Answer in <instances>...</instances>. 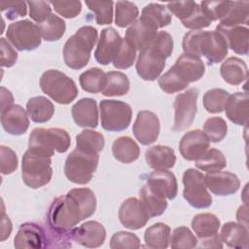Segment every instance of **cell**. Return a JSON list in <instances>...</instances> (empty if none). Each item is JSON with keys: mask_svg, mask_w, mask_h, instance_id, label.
<instances>
[{"mask_svg": "<svg viewBox=\"0 0 249 249\" xmlns=\"http://www.w3.org/2000/svg\"><path fill=\"white\" fill-rule=\"evenodd\" d=\"M181 22L185 27L192 30H200L211 24V20L202 12L199 4H197L192 15Z\"/></svg>", "mask_w": 249, "mask_h": 249, "instance_id": "cell-54", "label": "cell"}, {"mask_svg": "<svg viewBox=\"0 0 249 249\" xmlns=\"http://www.w3.org/2000/svg\"><path fill=\"white\" fill-rule=\"evenodd\" d=\"M216 30L220 32L226 40L228 48L237 54L246 55L249 51V29L246 26H222L217 25Z\"/></svg>", "mask_w": 249, "mask_h": 249, "instance_id": "cell-24", "label": "cell"}, {"mask_svg": "<svg viewBox=\"0 0 249 249\" xmlns=\"http://www.w3.org/2000/svg\"><path fill=\"white\" fill-rule=\"evenodd\" d=\"M123 38L113 27L104 28L98 39L97 47L94 52L95 60L102 65H108L116 56Z\"/></svg>", "mask_w": 249, "mask_h": 249, "instance_id": "cell-17", "label": "cell"}, {"mask_svg": "<svg viewBox=\"0 0 249 249\" xmlns=\"http://www.w3.org/2000/svg\"><path fill=\"white\" fill-rule=\"evenodd\" d=\"M88 8L95 15V21L99 25L110 24L113 21L112 1H86Z\"/></svg>", "mask_w": 249, "mask_h": 249, "instance_id": "cell-47", "label": "cell"}, {"mask_svg": "<svg viewBox=\"0 0 249 249\" xmlns=\"http://www.w3.org/2000/svg\"><path fill=\"white\" fill-rule=\"evenodd\" d=\"M145 160L147 164L155 170H167L174 166L176 156L170 147L155 145L146 150Z\"/></svg>", "mask_w": 249, "mask_h": 249, "instance_id": "cell-27", "label": "cell"}, {"mask_svg": "<svg viewBox=\"0 0 249 249\" xmlns=\"http://www.w3.org/2000/svg\"><path fill=\"white\" fill-rule=\"evenodd\" d=\"M220 227V220L212 213H200L192 220V229L200 241L217 235Z\"/></svg>", "mask_w": 249, "mask_h": 249, "instance_id": "cell-31", "label": "cell"}, {"mask_svg": "<svg viewBox=\"0 0 249 249\" xmlns=\"http://www.w3.org/2000/svg\"><path fill=\"white\" fill-rule=\"evenodd\" d=\"M0 49H1V66L2 67H12L18 61V53L11 46L10 42L5 39H0Z\"/></svg>", "mask_w": 249, "mask_h": 249, "instance_id": "cell-57", "label": "cell"}, {"mask_svg": "<svg viewBox=\"0 0 249 249\" xmlns=\"http://www.w3.org/2000/svg\"><path fill=\"white\" fill-rule=\"evenodd\" d=\"M1 124L6 132L12 135H22L29 127L27 112L18 104L1 110Z\"/></svg>", "mask_w": 249, "mask_h": 249, "instance_id": "cell-21", "label": "cell"}, {"mask_svg": "<svg viewBox=\"0 0 249 249\" xmlns=\"http://www.w3.org/2000/svg\"><path fill=\"white\" fill-rule=\"evenodd\" d=\"M29 17L38 23L45 21L52 14V7L50 2L46 1H28Z\"/></svg>", "mask_w": 249, "mask_h": 249, "instance_id": "cell-52", "label": "cell"}, {"mask_svg": "<svg viewBox=\"0 0 249 249\" xmlns=\"http://www.w3.org/2000/svg\"><path fill=\"white\" fill-rule=\"evenodd\" d=\"M249 19V2L248 1H231V5L226 16L220 20L222 26L248 25Z\"/></svg>", "mask_w": 249, "mask_h": 249, "instance_id": "cell-37", "label": "cell"}, {"mask_svg": "<svg viewBox=\"0 0 249 249\" xmlns=\"http://www.w3.org/2000/svg\"><path fill=\"white\" fill-rule=\"evenodd\" d=\"M231 1H202L199 6L205 16L212 21L221 20L228 13Z\"/></svg>", "mask_w": 249, "mask_h": 249, "instance_id": "cell-49", "label": "cell"}, {"mask_svg": "<svg viewBox=\"0 0 249 249\" xmlns=\"http://www.w3.org/2000/svg\"><path fill=\"white\" fill-rule=\"evenodd\" d=\"M6 37L20 52L34 51L41 45L42 41L38 25L29 19H22L11 23L7 28Z\"/></svg>", "mask_w": 249, "mask_h": 249, "instance_id": "cell-11", "label": "cell"}, {"mask_svg": "<svg viewBox=\"0 0 249 249\" xmlns=\"http://www.w3.org/2000/svg\"><path fill=\"white\" fill-rule=\"evenodd\" d=\"M220 73L226 83L238 86L247 79L248 68L244 60L236 56H231L221 64Z\"/></svg>", "mask_w": 249, "mask_h": 249, "instance_id": "cell-28", "label": "cell"}, {"mask_svg": "<svg viewBox=\"0 0 249 249\" xmlns=\"http://www.w3.org/2000/svg\"><path fill=\"white\" fill-rule=\"evenodd\" d=\"M75 124L81 127L94 128L98 125V108L95 99L85 97L77 101L71 109Z\"/></svg>", "mask_w": 249, "mask_h": 249, "instance_id": "cell-22", "label": "cell"}, {"mask_svg": "<svg viewBox=\"0 0 249 249\" xmlns=\"http://www.w3.org/2000/svg\"><path fill=\"white\" fill-rule=\"evenodd\" d=\"M130 89L127 76L121 71H110L106 73V85L101 93L104 96L125 95Z\"/></svg>", "mask_w": 249, "mask_h": 249, "instance_id": "cell-36", "label": "cell"}, {"mask_svg": "<svg viewBox=\"0 0 249 249\" xmlns=\"http://www.w3.org/2000/svg\"><path fill=\"white\" fill-rule=\"evenodd\" d=\"M14 97L10 90L1 87V110L13 105Z\"/></svg>", "mask_w": 249, "mask_h": 249, "instance_id": "cell-59", "label": "cell"}, {"mask_svg": "<svg viewBox=\"0 0 249 249\" xmlns=\"http://www.w3.org/2000/svg\"><path fill=\"white\" fill-rule=\"evenodd\" d=\"M156 193L167 199H174L178 193V185L175 175L167 170H155L149 174L147 183Z\"/></svg>", "mask_w": 249, "mask_h": 249, "instance_id": "cell-23", "label": "cell"}, {"mask_svg": "<svg viewBox=\"0 0 249 249\" xmlns=\"http://www.w3.org/2000/svg\"><path fill=\"white\" fill-rule=\"evenodd\" d=\"M119 219L124 228L129 230H139L148 223L150 216L140 199L136 197H128L120 206Z\"/></svg>", "mask_w": 249, "mask_h": 249, "instance_id": "cell-14", "label": "cell"}, {"mask_svg": "<svg viewBox=\"0 0 249 249\" xmlns=\"http://www.w3.org/2000/svg\"><path fill=\"white\" fill-rule=\"evenodd\" d=\"M183 196L194 208H207L212 204V196L207 190L204 175L195 169L189 168L183 174Z\"/></svg>", "mask_w": 249, "mask_h": 249, "instance_id": "cell-10", "label": "cell"}, {"mask_svg": "<svg viewBox=\"0 0 249 249\" xmlns=\"http://www.w3.org/2000/svg\"><path fill=\"white\" fill-rule=\"evenodd\" d=\"M207 189L216 196H228L235 194L240 188L238 177L230 171H212L204 175Z\"/></svg>", "mask_w": 249, "mask_h": 249, "instance_id": "cell-15", "label": "cell"}, {"mask_svg": "<svg viewBox=\"0 0 249 249\" xmlns=\"http://www.w3.org/2000/svg\"><path fill=\"white\" fill-rule=\"evenodd\" d=\"M196 166L199 170L206 172L217 171L227 166V160L220 150L211 148L196 160Z\"/></svg>", "mask_w": 249, "mask_h": 249, "instance_id": "cell-40", "label": "cell"}, {"mask_svg": "<svg viewBox=\"0 0 249 249\" xmlns=\"http://www.w3.org/2000/svg\"><path fill=\"white\" fill-rule=\"evenodd\" d=\"M71 237L74 241L88 248L101 246L106 238V230L97 221H88L71 231Z\"/></svg>", "mask_w": 249, "mask_h": 249, "instance_id": "cell-19", "label": "cell"}, {"mask_svg": "<svg viewBox=\"0 0 249 249\" xmlns=\"http://www.w3.org/2000/svg\"><path fill=\"white\" fill-rule=\"evenodd\" d=\"M160 130V120L155 113L148 110L138 112L132 131L140 144L147 146L154 143L159 137Z\"/></svg>", "mask_w": 249, "mask_h": 249, "instance_id": "cell-13", "label": "cell"}, {"mask_svg": "<svg viewBox=\"0 0 249 249\" xmlns=\"http://www.w3.org/2000/svg\"><path fill=\"white\" fill-rule=\"evenodd\" d=\"M139 10L129 1H118L115 8V23L119 27H126L137 20Z\"/></svg>", "mask_w": 249, "mask_h": 249, "instance_id": "cell-41", "label": "cell"}, {"mask_svg": "<svg viewBox=\"0 0 249 249\" xmlns=\"http://www.w3.org/2000/svg\"><path fill=\"white\" fill-rule=\"evenodd\" d=\"M98 161V153L76 147L66 158L64 174L70 182L86 185L91 180Z\"/></svg>", "mask_w": 249, "mask_h": 249, "instance_id": "cell-5", "label": "cell"}, {"mask_svg": "<svg viewBox=\"0 0 249 249\" xmlns=\"http://www.w3.org/2000/svg\"><path fill=\"white\" fill-rule=\"evenodd\" d=\"M82 89L90 93H98L106 85V73L98 67H92L83 72L79 77Z\"/></svg>", "mask_w": 249, "mask_h": 249, "instance_id": "cell-38", "label": "cell"}, {"mask_svg": "<svg viewBox=\"0 0 249 249\" xmlns=\"http://www.w3.org/2000/svg\"><path fill=\"white\" fill-rule=\"evenodd\" d=\"M203 132L210 142L218 143L227 135V123L221 117H211L205 121L203 124Z\"/></svg>", "mask_w": 249, "mask_h": 249, "instance_id": "cell-44", "label": "cell"}, {"mask_svg": "<svg viewBox=\"0 0 249 249\" xmlns=\"http://www.w3.org/2000/svg\"><path fill=\"white\" fill-rule=\"evenodd\" d=\"M140 200L147 211L150 218L157 217L165 211L167 208L166 198L156 193L151 187L145 184L139 192Z\"/></svg>", "mask_w": 249, "mask_h": 249, "instance_id": "cell-34", "label": "cell"}, {"mask_svg": "<svg viewBox=\"0 0 249 249\" xmlns=\"http://www.w3.org/2000/svg\"><path fill=\"white\" fill-rule=\"evenodd\" d=\"M144 240L149 248L165 249L170 242V228L164 223H156L149 227L144 233Z\"/></svg>", "mask_w": 249, "mask_h": 249, "instance_id": "cell-35", "label": "cell"}, {"mask_svg": "<svg viewBox=\"0 0 249 249\" xmlns=\"http://www.w3.org/2000/svg\"><path fill=\"white\" fill-rule=\"evenodd\" d=\"M51 157L28 148L21 160V177L23 183L31 188L38 189L47 185L53 176Z\"/></svg>", "mask_w": 249, "mask_h": 249, "instance_id": "cell-6", "label": "cell"}, {"mask_svg": "<svg viewBox=\"0 0 249 249\" xmlns=\"http://www.w3.org/2000/svg\"><path fill=\"white\" fill-rule=\"evenodd\" d=\"M170 68L188 85L200 80L205 73V66L201 58L186 53H182Z\"/></svg>", "mask_w": 249, "mask_h": 249, "instance_id": "cell-16", "label": "cell"}, {"mask_svg": "<svg viewBox=\"0 0 249 249\" xmlns=\"http://www.w3.org/2000/svg\"><path fill=\"white\" fill-rule=\"evenodd\" d=\"M196 6L197 3L195 1H180L167 3L166 8L171 14L176 16V18L182 21L192 15Z\"/></svg>", "mask_w": 249, "mask_h": 249, "instance_id": "cell-55", "label": "cell"}, {"mask_svg": "<svg viewBox=\"0 0 249 249\" xmlns=\"http://www.w3.org/2000/svg\"><path fill=\"white\" fill-rule=\"evenodd\" d=\"M0 171L4 175L13 173L18 168V157L9 147H0Z\"/></svg>", "mask_w": 249, "mask_h": 249, "instance_id": "cell-53", "label": "cell"}, {"mask_svg": "<svg viewBox=\"0 0 249 249\" xmlns=\"http://www.w3.org/2000/svg\"><path fill=\"white\" fill-rule=\"evenodd\" d=\"M27 3L23 1L17 2H1L0 10L5 13L8 19L14 20L17 18L24 17L27 13Z\"/></svg>", "mask_w": 249, "mask_h": 249, "instance_id": "cell-56", "label": "cell"}, {"mask_svg": "<svg viewBox=\"0 0 249 249\" xmlns=\"http://www.w3.org/2000/svg\"><path fill=\"white\" fill-rule=\"evenodd\" d=\"M248 101L249 96L247 92L237 91L230 94L224 110L227 118L237 125H245L248 121Z\"/></svg>", "mask_w": 249, "mask_h": 249, "instance_id": "cell-26", "label": "cell"}, {"mask_svg": "<svg viewBox=\"0 0 249 249\" xmlns=\"http://www.w3.org/2000/svg\"><path fill=\"white\" fill-rule=\"evenodd\" d=\"M229 96L230 93L226 89H211L203 95V107L208 113H221L224 111V107Z\"/></svg>", "mask_w": 249, "mask_h": 249, "instance_id": "cell-43", "label": "cell"}, {"mask_svg": "<svg viewBox=\"0 0 249 249\" xmlns=\"http://www.w3.org/2000/svg\"><path fill=\"white\" fill-rule=\"evenodd\" d=\"M201 247H213V248H222L223 244H222V240L219 234L210 237L208 239L205 240H201Z\"/></svg>", "mask_w": 249, "mask_h": 249, "instance_id": "cell-60", "label": "cell"}, {"mask_svg": "<svg viewBox=\"0 0 249 249\" xmlns=\"http://www.w3.org/2000/svg\"><path fill=\"white\" fill-rule=\"evenodd\" d=\"M173 52V39L166 31L158 32L154 41L140 51L136 61V72L144 81H155L165 67V59Z\"/></svg>", "mask_w": 249, "mask_h": 249, "instance_id": "cell-2", "label": "cell"}, {"mask_svg": "<svg viewBox=\"0 0 249 249\" xmlns=\"http://www.w3.org/2000/svg\"><path fill=\"white\" fill-rule=\"evenodd\" d=\"M135 58L136 49L125 38H123L121 47L112 61L114 67L117 69H127L132 66Z\"/></svg>", "mask_w": 249, "mask_h": 249, "instance_id": "cell-46", "label": "cell"}, {"mask_svg": "<svg viewBox=\"0 0 249 249\" xmlns=\"http://www.w3.org/2000/svg\"><path fill=\"white\" fill-rule=\"evenodd\" d=\"M39 84L43 92L59 104H69L78 95V88L75 82L56 69L45 71Z\"/></svg>", "mask_w": 249, "mask_h": 249, "instance_id": "cell-8", "label": "cell"}, {"mask_svg": "<svg viewBox=\"0 0 249 249\" xmlns=\"http://www.w3.org/2000/svg\"><path fill=\"white\" fill-rule=\"evenodd\" d=\"M198 89L191 88L179 93L174 100V131H181L192 125L197 111L196 100L198 97Z\"/></svg>", "mask_w": 249, "mask_h": 249, "instance_id": "cell-12", "label": "cell"}, {"mask_svg": "<svg viewBox=\"0 0 249 249\" xmlns=\"http://www.w3.org/2000/svg\"><path fill=\"white\" fill-rule=\"evenodd\" d=\"M182 47L186 53L204 56L209 65L222 62L229 49L225 38L217 30L189 31L183 37Z\"/></svg>", "mask_w": 249, "mask_h": 249, "instance_id": "cell-3", "label": "cell"}, {"mask_svg": "<svg viewBox=\"0 0 249 249\" xmlns=\"http://www.w3.org/2000/svg\"><path fill=\"white\" fill-rule=\"evenodd\" d=\"M41 36L45 41L54 42L61 39L66 30L65 21L54 14H51V16L43 22L37 24Z\"/></svg>", "mask_w": 249, "mask_h": 249, "instance_id": "cell-39", "label": "cell"}, {"mask_svg": "<svg viewBox=\"0 0 249 249\" xmlns=\"http://www.w3.org/2000/svg\"><path fill=\"white\" fill-rule=\"evenodd\" d=\"M158 83L160 89L168 94L182 91L189 86L188 84L184 83L171 68H169V70H167L163 75L159 77Z\"/></svg>", "mask_w": 249, "mask_h": 249, "instance_id": "cell-48", "label": "cell"}, {"mask_svg": "<svg viewBox=\"0 0 249 249\" xmlns=\"http://www.w3.org/2000/svg\"><path fill=\"white\" fill-rule=\"evenodd\" d=\"M170 246L173 249H191L197 246V238L185 226L176 228L170 237Z\"/></svg>", "mask_w": 249, "mask_h": 249, "instance_id": "cell-45", "label": "cell"}, {"mask_svg": "<svg viewBox=\"0 0 249 249\" xmlns=\"http://www.w3.org/2000/svg\"><path fill=\"white\" fill-rule=\"evenodd\" d=\"M210 148V141L200 129L190 130L183 135L179 143L181 156L187 160H198Z\"/></svg>", "mask_w": 249, "mask_h": 249, "instance_id": "cell-18", "label": "cell"}, {"mask_svg": "<svg viewBox=\"0 0 249 249\" xmlns=\"http://www.w3.org/2000/svg\"><path fill=\"white\" fill-rule=\"evenodd\" d=\"M50 3L54 11L65 18H76L82 10L80 1H51Z\"/></svg>", "mask_w": 249, "mask_h": 249, "instance_id": "cell-51", "label": "cell"}, {"mask_svg": "<svg viewBox=\"0 0 249 249\" xmlns=\"http://www.w3.org/2000/svg\"><path fill=\"white\" fill-rule=\"evenodd\" d=\"M101 126L110 132L126 129L131 122L132 109L129 104L114 99H104L99 103Z\"/></svg>", "mask_w": 249, "mask_h": 249, "instance_id": "cell-9", "label": "cell"}, {"mask_svg": "<svg viewBox=\"0 0 249 249\" xmlns=\"http://www.w3.org/2000/svg\"><path fill=\"white\" fill-rule=\"evenodd\" d=\"M140 246L138 236L129 231H118L112 235L110 240L112 249H136Z\"/></svg>", "mask_w": 249, "mask_h": 249, "instance_id": "cell-50", "label": "cell"}, {"mask_svg": "<svg viewBox=\"0 0 249 249\" xmlns=\"http://www.w3.org/2000/svg\"><path fill=\"white\" fill-rule=\"evenodd\" d=\"M112 153L120 162L131 163L139 158L140 148L131 137L121 136L113 142Z\"/></svg>", "mask_w": 249, "mask_h": 249, "instance_id": "cell-32", "label": "cell"}, {"mask_svg": "<svg viewBox=\"0 0 249 249\" xmlns=\"http://www.w3.org/2000/svg\"><path fill=\"white\" fill-rule=\"evenodd\" d=\"M1 241L8 238L12 231V223L9 217L5 214L4 209L2 210V221H1Z\"/></svg>", "mask_w": 249, "mask_h": 249, "instance_id": "cell-58", "label": "cell"}, {"mask_svg": "<svg viewBox=\"0 0 249 249\" xmlns=\"http://www.w3.org/2000/svg\"><path fill=\"white\" fill-rule=\"evenodd\" d=\"M157 34V28L139 18L127 28L125 39L136 49V51L140 52L154 41Z\"/></svg>", "mask_w": 249, "mask_h": 249, "instance_id": "cell-25", "label": "cell"}, {"mask_svg": "<svg viewBox=\"0 0 249 249\" xmlns=\"http://www.w3.org/2000/svg\"><path fill=\"white\" fill-rule=\"evenodd\" d=\"M26 112L32 122L44 124L49 122L54 113L53 102L45 96L29 98L26 103Z\"/></svg>", "mask_w": 249, "mask_h": 249, "instance_id": "cell-30", "label": "cell"}, {"mask_svg": "<svg viewBox=\"0 0 249 249\" xmlns=\"http://www.w3.org/2000/svg\"><path fill=\"white\" fill-rule=\"evenodd\" d=\"M71 145L68 132L59 127H38L31 131L28 148L47 157H53L55 152L65 153Z\"/></svg>", "mask_w": 249, "mask_h": 249, "instance_id": "cell-7", "label": "cell"}, {"mask_svg": "<svg viewBox=\"0 0 249 249\" xmlns=\"http://www.w3.org/2000/svg\"><path fill=\"white\" fill-rule=\"evenodd\" d=\"M97 36V30L93 26L85 25L79 28L64 44L63 59L65 64L75 70L84 68L89 61Z\"/></svg>", "mask_w": 249, "mask_h": 249, "instance_id": "cell-4", "label": "cell"}, {"mask_svg": "<svg viewBox=\"0 0 249 249\" xmlns=\"http://www.w3.org/2000/svg\"><path fill=\"white\" fill-rule=\"evenodd\" d=\"M221 240L227 246L236 249L248 247V228L235 222H228L222 226Z\"/></svg>", "mask_w": 249, "mask_h": 249, "instance_id": "cell-29", "label": "cell"}, {"mask_svg": "<svg viewBox=\"0 0 249 249\" xmlns=\"http://www.w3.org/2000/svg\"><path fill=\"white\" fill-rule=\"evenodd\" d=\"M96 209V197L89 188H75L56 197L48 212V223L56 232L69 234L81 221L89 218Z\"/></svg>", "mask_w": 249, "mask_h": 249, "instance_id": "cell-1", "label": "cell"}, {"mask_svg": "<svg viewBox=\"0 0 249 249\" xmlns=\"http://www.w3.org/2000/svg\"><path fill=\"white\" fill-rule=\"evenodd\" d=\"M105 145L104 136L95 130L84 129L76 136V147L99 153Z\"/></svg>", "mask_w": 249, "mask_h": 249, "instance_id": "cell-42", "label": "cell"}, {"mask_svg": "<svg viewBox=\"0 0 249 249\" xmlns=\"http://www.w3.org/2000/svg\"><path fill=\"white\" fill-rule=\"evenodd\" d=\"M140 18L157 29L169 25L172 20L171 13L166 6L159 3H150L146 5L142 10Z\"/></svg>", "mask_w": 249, "mask_h": 249, "instance_id": "cell-33", "label": "cell"}, {"mask_svg": "<svg viewBox=\"0 0 249 249\" xmlns=\"http://www.w3.org/2000/svg\"><path fill=\"white\" fill-rule=\"evenodd\" d=\"M15 248H45L48 247L46 231L35 223L22 224L14 239Z\"/></svg>", "mask_w": 249, "mask_h": 249, "instance_id": "cell-20", "label": "cell"}]
</instances>
